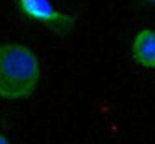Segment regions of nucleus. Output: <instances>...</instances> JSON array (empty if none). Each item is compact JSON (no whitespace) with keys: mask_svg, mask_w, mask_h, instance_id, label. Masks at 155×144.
<instances>
[{"mask_svg":"<svg viewBox=\"0 0 155 144\" xmlns=\"http://www.w3.org/2000/svg\"><path fill=\"white\" fill-rule=\"evenodd\" d=\"M40 79V64L28 47L0 44V97L27 99L35 92Z\"/></svg>","mask_w":155,"mask_h":144,"instance_id":"nucleus-1","label":"nucleus"},{"mask_svg":"<svg viewBox=\"0 0 155 144\" xmlns=\"http://www.w3.org/2000/svg\"><path fill=\"white\" fill-rule=\"evenodd\" d=\"M15 7L24 17L38 22L58 37H67L77 22L74 13L55 9L50 0H15Z\"/></svg>","mask_w":155,"mask_h":144,"instance_id":"nucleus-2","label":"nucleus"},{"mask_svg":"<svg viewBox=\"0 0 155 144\" xmlns=\"http://www.w3.org/2000/svg\"><path fill=\"white\" fill-rule=\"evenodd\" d=\"M132 55L142 67H155V30H142L132 44Z\"/></svg>","mask_w":155,"mask_h":144,"instance_id":"nucleus-3","label":"nucleus"},{"mask_svg":"<svg viewBox=\"0 0 155 144\" xmlns=\"http://www.w3.org/2000/svg\"><path fill=\"white\" fill-rule=\"evenodd\" d=\"M0 144H10V142H8V139L2 132H0Z\"/></svg>","mask_w":155,"mask_h":144,"instance_id":"nucleus-4","label":"nucleus"},{"mask_svg":"<svg viewBox=\"0 0 155 144\" xmlns=\"http://www.w3.org/2000/svg\"><path fill=\"white\" fill-rule=\"evenodd\" d=\"M143 2H147L148 5H155V0H143Z\"/></svg>","mask_w":155,"mask_h":144,"instance_id":"nucleus-5","label":"nucleus"}]
</instances>
